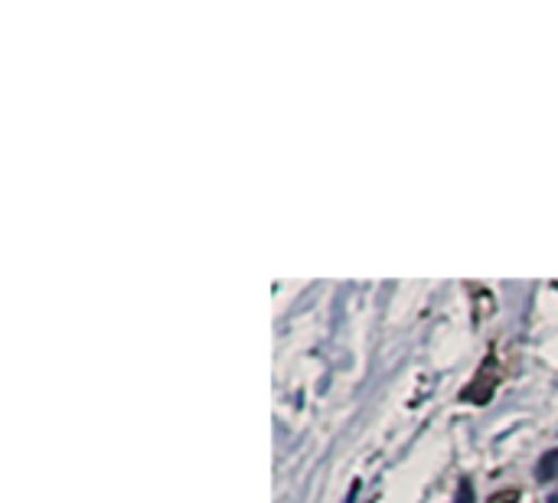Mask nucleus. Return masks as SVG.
Returning a JSON list of instances; mask_svg holds the SVG:
<instances>
[{"mask_svg":"<svg viewBox=\"0 0 558 503\" xmlns=\"http://www.w3.org/2000/svg\"><path fill=\"white\" fill-rule=\"evenodd\" d=\"M558 475V452H553L549 458H543V465H539V481H549V478H556Z\"/></svg>","mask_w":558,"mask_h":503,"instance_id":"f257e3e1","label":"nucleus"},{"mask_svg":"<svg viewBox=\"0 0 558 503\" xmlns=\"http://www.w3.org/2000/svg\"><path fill=\"white\" fill-rule=\"evenodd\" d=\"M454 503H474V488H471V481H461V491H458V501Z\"/></svg>","mask_w":558,"mask_h":503,"instance_id":"f03ea898","label":"nucleus"},{"mask_svg":"<svg viewBox=\"0 0 558 503\" xmlns=\"http://www.w3.org/2000/svg\"><path fill=\"white\" fill-rule=\"evenodd\" d=\"M549 503H558V494H556V498H553V501H549Z\"/></svg>","mask_w":558,"mask_h":503,"instance_id":"7ed1b4c3","label":"nucleus"}]
</instances>
